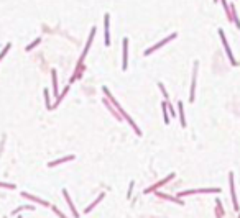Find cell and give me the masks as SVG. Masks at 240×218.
<instances>
[{
	"instance_id": "cell-19",
	"label": "cell",
	"mask_w": 240,
	"mask_h": 218,
	"mask_svg": "<svg viewBox=\"0 0 240 218\" xmlns=\"http://www.w3.org/2000/svg\"><path fill=\"white\" fill-rule=\"evenodd\" d=\"M36 44H39V38H36V39H35V41H33V43H31L30 46H28V48H26V49H28V51H30V49H33V48H35V46H36Z\"/></svg>"
},
{
	"instance_id": "cell-8",
	"label": "cell",
	"mask_w": 240,
	"mask_h": 218,
	"mask_svg": "<svg viewBox=\"0 0 240 218\" xmlns=\"http://www.w3.org/2000/svg\"><path fill=\"white\" fill-rule=\"evenodd\" d=\"M23 197H26V198H30V200H33V202H38L39 205H44V207H51L48 202H44V200H41V198H38V197H33V195H30V194H26V192H23L21 194Z\"/></svg>"
},
{
	"instance_id": "cell-21",
	"label": "cell",
	"mask_w": 240,
	"mask_h": 218,
	"mask_svg": "<svg viewBox=\"0 0 240 218\" xmlns=\"http://www.w3.org/2000/svg\"><path fill=\"white\" fill-rule=\"evenodd\" d=\"M0 187H5V189H13L15 185H12V184H3V182H0Z\"/></svg>"
},
{
	"instance_id": "cell-12",
	"label": "cell",
	"mask_w": 240,
	"mask_h": 218,
	"mask_svg": "<svg viewBox=\"0 0 240 218\" xmlns=\"http://www.w3.org/2000/svg\"><path fill=\"white\" fill-rule=\"evenodd\" d=\"M178 108H179V120H181V126H186V120H184V108H182V103H178Z\"/></svg>"
},
{
	"instance_id": "cell-22",
	"label": "cell",
	"mask_w": 240,
	"mask_h": 218,
	"mask_svg": "<svg viewBox=\"0 0 240 218\" xmlns=\"http://www.w3.org/2000/svg\"><path fill=\"white\" fill-rule=\"evenodd\" d=\"M159 89H161V92H163V95H164V97H168L166 90H164V87H163V84H159Z\"/></svg>"
},
{
	"instance_id": "cell-23",
	"label": "cell",
	"mask_w": 240,
	"mask_h": 218,
	"mask_svg": "<svg viewBox=\"0 0 240 218\" xmlns=\"http://www.w3.org/2000/svg\"><path fill=\"white\" fill-rule=\"evenodd\" d=\"M214 2H217V0H214Z\"/></svg>"
},
{
	"instance_id": "cell-6",
	"label": "cell",
	"mask_w": 240,
	"mask_h": 218,
	"mask_svg": "<svg viewBox=\"0 0 240 218\" xmlns=\"http://www.w3.org/2000/svg\"><path fill=\"white\" fill-rule=\"evenodd\" d=\"M173 177H174V174H169V176L166 177V179L159 180V182H158V184H155V185H153V187H150V189H146V190H145V194H150V192H153V190H155V189H158V187H161V185H163V184H166V182H169L171 179H173Z\"/></svg>"
},
{
	"instance_id": "cell-10",
	"label": "cell",
	"mask_w": 240,
	"mask_h": 218,
	"mask_svg": "<svg viewBox=\"0 0 240 218\" xmlns=\"http://www.w3.org/2000/svg\"><path fill=\"white\" fill-rule=\"evenodd\" d=\"M104 25H105V46H108L110 44V34H108V13L104 16Z\"/></svg>"
},
{
	"instance_id": "cell-25",
	"label": "cell",
	"mask_w": 240,
	"mask_h": 218,
	"mask_svg": "<svg viewBox=\"0 0 240 218\" xmlns=\"http://www.w3.org/2000/svg\"><path fill=\"white\" fill-rule=\"evenodd\" d=\"M238 218H240V216H238Z\"/></svg>"
},
{
	"instance_id": "cell-20",
	"label": "cell",
	"mask_w": 240,
	"mask_h": 218,
	"mask_svg": "<svg viewBox=\"0 0 240 218\" xmlns=\"http://www.w3.org/2000/svg\"><path fill=\"white\" fill-rule=\"evenodd\" d=\"M51 208H53V210L56 211V215H58L59 218H66V215H62V213H61V211H59L58 208H56V207H53V205H51Z\"/></svg>"
},
{
	"instance_id": "cell-24",
	"label": "cell",
	"mask_w": 240,
	"mask_h": 218,
	"mask_svg": "<svg viewBox=\"0 0 240 218\" xmlns=\"http://www.w3.org/2000/svg\"><path fill=\"white\" fill-rule=\"evenodd\" d=\"M18 218H21V216H18Z\"/></svg>"
},
{
	"instance_id": "cell-17",
	"label": "cell",
	"mask_w": 240,
	"mask_h": 218,
	"mask_svg": "<svg viewBox=\"0 0 240 218\" xmlns=\"http://www.w3.org/2000/svg\"><path fill=\"white\" fill-rule=\"evenodd\" d=\"M10 48H12V44H7V46H5V48H3V51H2V53H0V61H2L3 57H5V54H7V51H8Z\"/></svg>"
},
{
	"instance_id": "cell-16",
	"label": "cell",
	"mask_w": 240,
	"mask_h": 218,
	"mask_svg": "<svg viewBox=\"0 0 240 218\" xmlns=\"http://www.w3.org/2000/svg\"><path fill=\"white\" fill-rule=\"evenodd\" d=\"M166 102H163V115H164V123H169V118H168V113H166Z\"/></svg>"
},
{
	"instance_id": "cell-11",
	"label": "cell",
	"mask_w": 240,
	"mask_h": 218,
	"mask_svg": "<svg viewBox=\"0 0 240 218\" xmlns=\"http://www.w3.org/2000/svg\"><path fill=\"white\" fill-rule=\"evenodd\" d=\"M94 34H95V28H92V31H90V36H89L87 46H85V49H84V53H82V57H81V59H84V56L87 54V51H89V48H90V43H92V39H94Z\"/></svg>"
},
{
	"instance_id": "cell-3",
	"label": "cell",
	"mask_w": 240,
	"mask_h": 218,
	"mask_svg": "<svg viewBox=\"0 0 240 218\" xmlns=\"http://www.w3.org/2000/svg\"><path fill=\"white\" fill-rule=\"evenodd\" d=\"M174 38H176V33H173V34H169V36H168V38H164V39H161V41H159L158 44H155V46H153V48H150V49H146V51H145V54H146V56H148V54H151V53H153V51H155V49H158V48H161V46H163V44H166L168 41H171V39H174Z\"/></svg>"
},
{
	"instance_id": "cell-9",
	"label": "cell",
	"mask_w": 240,
	"mask_h": 218,
	"mask_svg": "<svg viewBox=\"0 0 240 218\" xmlns=\"http://www.w3.org/2000/svg\"><path fill=\"white\" fill-rule=\"evenodd\" d=\"M62 195H64V198H66L67 205H69V208L72 210V215L76 216V218H79V213H77V210L74 208V205H72V202H71V198H69V195H67V192H66V190H62Z\"/></svg>"
},
{
	"instance_id": "cell-5",
	"label": "cell",
	"mask_w": 240,
	"mask_h": 218,
	"mask_svg": "<svg viewBox=\"0 0 240 218\" xmlns=\"http://www.w3.org/2000/svg\"><path fill=\"white\" fill-rule=\"evenodd\" d=\"M127 66H128V39L125 38L123 39V71L127 69Z\"/></svg>"
},
{
	"instance_id": "cell-13",
	"label": "cell",
	"mask_w": 240,
	"mask_h": 218,
	"mask_svg": "<svg viewBox=\"0 0 240 218\" xmlns=\"http://www.w3.org/2000/svg\"><path fill=\"white\" fill-rule=\"evenodd\" d=\"M71 159H74V156H67V158H61V159H58V161H53V162H49L48 166H49V167H53V166H58V164H61V162H66V161H71Z\"/></svg>"
},
{
	"instance_id": "cell-1",
	"label": "cell",
	"mask_w": 240,
	"mask_h": 218,
	"mask_svg": "<svg viewBox=\"0 0 240 218\" xmlns=\"http://www.w3.org/2000/svg\"><path fill=\"white\" fill-rule=\"evenodd\" d=\"M219 34H220V39H222V44H224V48H225V53H227V56H228V61H230V64H233L235 66L237 64V61H235V57L232 56V51H230V46H228V43H227V38H225V34H224V31L222 30H219Z\"/></svg>"
},
{
	"instance_id": "cell-18",
	"label": "cell",
	"mask_w": 240,
	"mask_h": 218,
	"mask_svg": "<svg viewBox=\"0 0 240 218\" xmlns=\"http://www.w3.org/2000/svg\"><path fill=\"white\" fill-rule=\"evenodd\" d=\"M44 99H46V107L51 108V103H49V92H48V90H44Z\"/></svg>"
},
{
	"instance_id": "cell-7",
	"label": "cell",
	"mask_w": 240,
	"mask_h": 218,
	"mask_svg": "<svg viewBox=\"0 0 240 218\" xmlns=\"http://www.w3.org/2000/svg\"><path fill=\"white\" fill-rule=\"evenodd\" d=\"M196 74H197V62L194 64V74H192V82H191V102H194V90H196Z\"/></svg>"
},
{
	"instance_id": "cell-15",
	"label": "cell",
	"mask_w": 240,
	"mask_h": 218,
	"mask_svg": "<svg viewBox=\"0 0 240 218\" xmlns=\"http://www.w3.org/2000/svg\"><path fill=\"white\" fill-rule=\"evenodd\" d=\"M51 76H53V90H54V94L58 95V79H56V71L51 72Z\"/></svg>"
},
{
	"instance_id": "cell-14",
	"label": "cell",
	"mask_w": 240,
	"mask_h": 218,
	"mask_svg": "<svg viewBox=\"0 0 240 218\" xmlns=\"http://www.w3.org/2000/svg\"><path fill=\"white\" fill-rule=\"evenodd\" d=\"M102 198H104V194H100V195H99V197H97V198L94 200V202H92V205H89V207H87V208H85V213H89V211H90V210H92V208H94V207H95L97 203H99V202H100V200H102Z\"/></svg>"
},
{
	"instance_id": "cell-4",
	"label": "cell",
	"mask_w": 240,
	"mask_h": 218,
	"mask_svg": "<svg viewBox=\"0 0 240 218\" xmlns=\"http://www.w3.org/2000/svg\"><path fill=\"white\" fill-rule=\"evenodd\" d=\"M228 182H230V192H232V202H233V208L238 210V203H237V197H235V189H233V174H228Z\"/></svg>"
},
{
	"instance_id": "cell-2",
	"label": "cell",
	"mask_w": 240,
	"mask_h": 218,
	"mask_svg": "<svg viewBox=\"0 0 240 218\" xmlns=\"http://www.w3.org/2000/svg\"><path fill=\"white\" fill-rule=\"evenodd\" d=\"M220 192V189H197V190H186V192H181L179 197L182 195H191V194H217Z\"/></svg>"
}]
</instances>
